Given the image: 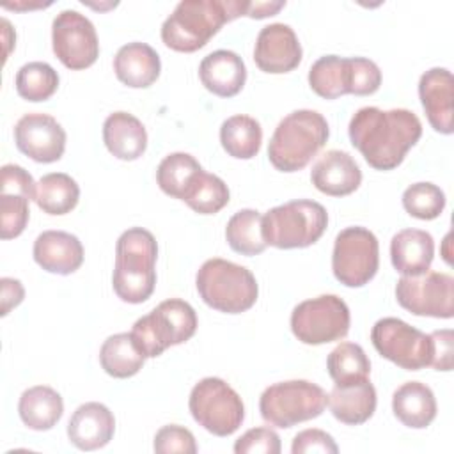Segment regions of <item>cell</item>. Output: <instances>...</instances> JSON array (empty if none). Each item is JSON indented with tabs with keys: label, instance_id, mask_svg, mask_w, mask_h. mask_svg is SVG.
<instances>
[{
	"label": "cell",
	"instance_id": "cell-29",
	"mask_svg": "<svg viewBox=\"0 0 454 454\" xmlns=\"http://www.w3.org/2000/svg\"><path fill=\"white\" fill-rule=\"evenodd\" d=\"M99 362L106 374L124 380L135 376L142 369L145 355L133 339L131 332L115 333L103 342L99 351Z\"/></svg>",
	"mask_w": 454,
	"mask_h": 454
},
{
	"label": "cell",
	"instance_id": "cell-11",
	"mask_svg": "<svg viewBox=\"0 0 454 454\" xmlns=\"http://www.w3.org/2000/svg\"><path fill=\"white\" fill-rule=\"evenodd\" d=\"M380 266V245L365 227H346L333 243L332 271L346 287H362L374 278Z\"/></svg>",
	"mask_w": 454,
	"mask_h": 454
},
{
	"label": "cell",
	"instance_id": "cell-13",
	"mask_svg": "<svg viewBox=\"0 0 454 454\" xmlns=\"http://www.w3.org/2000/svg\"><path fill=\"white\" fill-rule=\"evenodd\" d=\"M397 303L415 316L450 319L454 316V278L449 273L426 271L401 277L395 284Z\"/></svg>",
	"mask_w": 454,
	"mask_h": 454
},
{
	"label": "cell",
	"instance_id": "cell-10",
	"mask_svg": "<svg viewBox=\"0 0 454 454\" xmlns=\"http://www.w3.org/2000/svg\"><path fill=\"white\" fill-rule=\"evenodd\" d=\"M349 309L335 294H321L298 303L291 312L294 337L310 346L340 340L349 332Z\"/></svg>",
	"mask_w": 454,
	"mask_h": 454
},
{
	"label": "cell",
	"instance_id": "cell-43",
	"mask_svg": "<svg viewBox=\"0 0 454 454\" xmlns=\"http://www.w3.org/2000/svg\"><path fill=\"white\" fill-rule=\"evenodd\" d=\"M431 335L433 340V358L431 367L436 371H450L452 369V344H454V333L452 330H436Z\"/></svg>",
	"mask_w": 454,
	"mask_h": 454
},
{
	"label": "cell",
	"instance_id": "cell-19",
	"mask_svg": "<svg viewBox=\"0 0 454 454\" xmlns=\"http://www.w3.org/2000/svg\"><path fill=\"white\" fill-rule=\"evenodd\" d=\"M115 431L114 413L101 403H85L74 410L67 424V438L80 450L105 447Z\"/></svg>",
	"mask_w": 454,
	"mask_h": 454
},
{
	"label": "cell",
	"instance_id": "cell-35",
	"mask_svg": "<svg viewBox=\"0 0 454 454\" xmlns=\"http://www.w3.org/2000/svg\"><path fill=\"white\" fill-rule=\"evenodd\" d=\"M59 89V74L46 62L23 64L16 73V92L32 103L50 99Z\"/></svg>",
	"mask_w": 454,
	"mask_h": 454
},
{
	"label": "cell",
	"instance_id": "cell-33",
	"mask_svg": "<svg viewBox=\"0 0 454 454\" xmlns=\"http://www.w3.org/2000/svg\"><path fill=\"white\" fill-rule=\"evenodd\" d=\"M202 170L200 163L188 153H172L161 160L156 170V181L163 193L183 200L197 174Z\"/></svg>",
	"mask_w": 454,
	"mask_h": 454
},
{
	"label": "cell",
	"instance_id": "cell-34",
	"mask_svg": "<svg viewBox=\"0 0 454 454\" xmlns=\"http://www.w3.org/2000/svg\"><path fill=\"white\" fill-rule=\"evenodd\" d=\"M229 188L215 174L200 170L183 200L199 215H215L229 204Z\"/></svg>",
	"mask_w": 454,
	"mask_h": 454
},
{
	"label": "cell",
	"instance_id": "cell-23",
	"mask_svg": "<svg viewBox=\"0 0 454 454\" xmlns=\"http://www.w3.org/2000/svg\"><path fill=\"white\" fill-rule=\"evenodd\" d=\"M114 71L119 82L131 89L153 85L161 71L160 55L147 43H128L114 57Z\"/></svg>",
	"mask_w": 454,
	"mask_h": 454
},
{
	"label": "cell",
	"instance_id": "cell-38",
	"mask_svg": "<svg viewBox=\"0 0 454 454\" xmlns=\"http://www.w3.org/2000/svg\"><path fill=\"white\" fill-rule=\"evenodd\" d=\"M28 202L30 199L14 193L0 192V236L2 239L18 238L28 223Z\"/></svg>",
	"mask_w": 454,
	"mask_h": 454
},
{
	"label": "cell",
	"instance_id": "cell-26",
	"mask_svg": "<svg viewBox=\"0 0 454 454\" xmlns=\"http://www.w3.org/2000/svg\"><path fill=\"white\" fill-rule=\"evenodd\" d=\"M392 411L406 427L424 429L436 417L434 394L426 383L406 381L392 395Z\"/></svg>",
	"mask_w": 454,
	"mask_h": 454
},
{
	"label": "cell",
	"instance_id": "cell-22",
	"mask_svg": "<svg viewBox=\"0 0 454 454\" xmlns=\"http://www.w3.org/2000/svg\"><path fill=\"white\" fill-rule=\"evenodd\" d=\"M199 78L215 96L232 98L247 82V67L238 53L231 50H216L202 59Z\"/></svg>",
	"mask_w": 454,
	"mask_h": 454
},
{
	"label": "cell",
	"instance_id": "cell-31",
	"mask_svg": "<svg viewBox=\"0 0 454 454\" xmlns=\"http://www.w3.org/2000/svg\"><path fill=\"white\" fill-rule=\"evenodd\" d=\"M80 199V186L64 172H51L35 184V204L48 215H66L73 211Z\"/></svg>",
	"mask_w": 454,
	"mask_h": 454
},
{
	"label": "cell",
	"instance_id": "cell-2",
	"mask_svg": "<svg viewBox=\"0 0 454 454\" xmlns=\"http://www.w3.org/2000/svg\"><path fill=\"white\" fill-rule=\"evenodd\" d=\"M158 245L154 236L142 227L124 231L115 245V266L112 286L126 303L145 301L156 286Z\"/></svg>",
	"mask_w": 454,
	"mask_h": 454
},
{
	"label": "cell",
	"instance_id": "cell-30",
	"mask_svg": "<svg viewBox=\"0 0 454 454\" xmlns=\"http://www.w3.org/2000/svg\"><path fill=\"white\" fill-rule=\"evenodd\" d=\"M220 142L229 156L238 160H250L261 149V124L250 115H232L220 126Z\"/></svg>",
	"mask_w": 454,
	"mask_h": 454
},
{
	"label": "cell",
	"instance_id": "cell-21",
	"mask_svg": "<svg viewBox=\"0 0 454 454\" xmlns=\"http://www.w3.org/2000/svg\"><path fill=\"white\" fill-rule=\"evenodd\" d=\"M376 401V388L367 378L349 383H335L328 394V408L332 415L348 426L367 422L374 415Z\"/></svg>",
	"mask_w": 454,
	"mask_h": 454
},
{
	"label": "cell",
	"instance_id": "cell-41",
	"mask_svg": "<svg viewBox=\"0 0 454 454\" xmlns=\"http://www.w3.org/2000/svg\"><path fill=\"white\" fill-rule=\"evenodd\" d=\"M293 454H309V452H321V454H335L339 452V447L335 440L321 429H305L300 431L293 438L291 445Z\"/></svg>",
	"mask_w": 454,
	"mask_h": 454
},
{
	"label": "cell",
	"instance_id": "cell-9",
	"mask_svg": "<svg viewBox=\"0 0 454 454\" xmlns=\"http://www.w3.org/2000/svg\"><path fill=\"white\" fill-rule=\"evenodd\" d=\"M193 420L215 436H229L241 426L245 406L239 394L220 378H204L190 392Z\"/></svg>",
	"mask_w": 454,
	"mask_h": 454
},
{
	"label": "cell",
	"instance_id": "cell-6",
	"mask_svg": "<svg viewBox=\"0 0 454 454\" xmlns=\"http://www.w3.org/2000/svg\"><path fill=\"white\" fill-rule=\"evenodd\" d=\"M328 225L326 209L309 199L271 207L262 216V238L275 248H305L314 245Z\"/></svg>",
	"mask_w": 454,
	"mask_h": 454
},
{
	"label": "cell",
	"instance_id": "cell-42",
	"mask_svg": "<svg viewBox=\"0 0 454 454\" xmlns=\"http://www.w3.org/2000/svg\"><path fill=\"white\" fill-rule=\"evenodd\" d=\"M35 184L32 176L20 165L7 163L0 168V192H14L28 197L30 200L35 199Z\"/></svg>",
	"mask_w": 454,
	"mask_h": 454
},
{
	"label": "cell",
	"instance_id": "cell-44",
	"mask_svg": "<svg viewBox=\"0 0 454 454\" xmlns=\"http://www.w3.org/2000/svg\"><path fill=\"white\" fill-rule=\"evenodd\" d=\"M286 2H243L236 0V11L239 16H248L254 20H262L268 16H275L280 9H284Z\"/></svg>",
	"mask_w": 454,
	"mask_h": 454
},
{
	"label": "cell",
	"instance_id": "cell-18",
	"mask_svg": "<svg viewBox=\"0 0 454 454\" xmlns=\"http://www.w3.org/2000/svg\"><path fill=\"white\" fill-rule=\"evenodd\" d=\"M310 181L325 195L344 197L360 186L362 170L348 153L332 149L314 163Z\"/></svg>",
	"mask_w": 454,
	"mask_h": 454
},
{
	"label": "cell",
	"instance_id": "cell-1",
	"mask_svg": "<svg viewBox=\"0 0 454 454\" xmlns=\"http://www.w3.org/2000/svg\"><path fill=\"white\" fill-rule=\"evenodd\" d=\"M348 133L353 147L372 168L392 170L422 137V122L406 108L364 106L351 117Z\"/></svg>",
	"mask_w": 454,
	"mask_h": 454
},
{
	"label": "cell",
	"instance_id": "cell-15",
	"mask_svg": "<svg viewBox=\"0 0 454 454\" xmlns=\"http://www.w3.org/2000/svg\"><path fill=\"white\" fill-rule=\"evenodd\" d=\"M16 147L37 163L59 161L66 149V131L48 114H25L14 126Z\"/></svg>",
	"mask_w": 454,
	"mask_h": 454
},
{
	"label": "cell",
	"instance_id": "cell-4",
	"mask_svg": "<svg viewBox=\"0 0 454 454\" xmlns=\"http://www.w3.org/2000/svg\"><path fill=\"white\" fill-rule=\"evenodd\" d=\"M236 20L234 0H184L161 25V41L174 51L192 53L229 21Z\"/></svg>",
	"mask_w": 454,
	"mask_h": 454
},
{
	"label": "cell",
	"instance_id": "cell-12",
	"mask_svg": "<svg viewBox=\"0 0 454 454\" xmlns=\"http://www.w3.org/2000/svg\"><path fill=\"white\" fill-rule=\"evenodd\" d=\"M371 340L376 351L406 371H420L431 364V335L410 326L397 317H383L374 323Z\"/></svg>",
	"mask_w": 454,
	"mask_h": 454
},
{
	"label": "cell",
	"instance_id": "cell-36",
	"mask_svg": "<svg viewBox=\"0 0 454 454\" xmlns=\"http://www.w3.org/2000/svg\"><path fill=\"white\" fill-rule=\"evenodd\" d=\"M328 374L335 383H349L367 378L371 372V362L355 342H340L335 346L326 358Z\"/></svg>",
	"mask_w": 454,
	"mask_h": 454
},
{
	"label": "cell",
	"instance_id": "cell-28",
	"mask_svg": "<svg viewBox=\"0 0 454 454\" xmlns=\"http://www.w3.org/2000/svg\"><path fill=\"white\" fill-rule=\"evenodd\" d=\"M18 411L28 429L48 431L60 420L64 413V401L51 387L35 385L21 394Z\"/></svg>",
	"mask_w": 454,
	"mask_h": 454
},
{
	"label": "cell",
	"instance_id": "cell-27",
	"mask_svg": "<svg viewBox=\"0 0 454 454\" xmlns=\"http://www.w3.org/2000/svg\"><path fill=\"white\" fill-rule=\"evenodd\" d=\"M309 85L325 99L353 94V57L325 55L317 59L309 69Z\"/></svg>",
	"mask_w": 454,
	"mask_h": 454
},
{
	"label": "cell",
	"instance_id": "cell-37",
	"mask_svg": "<svg viewBox=\"0 0 454 454\" xmlns=\"http://www.w3.org/2000/svg\"><path fill=\"white\" fill-rule=\"evenodd\" d=\"M403 207L419 220H434L445 207V193L433 183H415L404 190Z\"/></svg>",
	"mask_w": 454,
	"mask_h": 454
},
{
	"label": "cell",
	"instance_id": "cell-8",
	"mask_svg": "<svg viewBox=\"0 0 454 454\" xmlns=\"http://www.w3.org/2000/svg\"><path fill=\"white\" fill-rule=\"evenodd\" d=\"M328 404L326 392L307 380H289L270 385L259 399L261 417L275 427H293L319 417Z\"/></svg>",
	"mask_w": 454,
	"mask_h": 454
},
{
	"label": "cell",
	"instance_id": "cell-17",
	"mask_svg": "<svg viewBox=\"0 0 454 454\" xmlns=\"http://www.w3.org/2000/svg\"><path fill=\"white\" fill-rule=\"evenodd\" d=\"M419 98L431 128L442 135H450L454 131V80L450 71L445 67L426 71L419 82Z\"/></svg>",
	"mask_w": 454,
	"mask_h": 454
},
{
	"label": "cell",
	"instance_id": "cell-40",
	"mask_svg": "<svg viewBox=\"0 0 454 454\" xmlns=\"http://www.w3.org/2000/svg\"><path fill=\"white\" fill-rule=\"evenodd\" d=\"M236 454H278L280 438L270 427H254L241 434L234 443Z\"/></svg>",
	"mask_w": 454,
	"mask_h": 454
},
{
	"label": "cell",
	"instance_id": "cell-14",
	"mask_svg": "<svg viewBox=\"0 0 454 454\" xmlns=\"http://www.w3.org/2000/svg\"><path fill=\"white\" fill-rule=\"evenodd\" d=\"M51 44L55 57L71 71L87 69L99 57V41L92 21L73 9L55 16Z\"/></svg>",
	"mask_w": 454,
	"mask_h": 454
},
{
	"label": "cell",
	"instance_id": "cell-45",
	"mask_svg": "<svg viewBox=\"0 0 454 454\" xmlns=\"http://www.w3.org/2000/svg\"><path fill=\"white\" fill-rule=\"evenodd\" d=\"M0 289H2V316H7L11 309L18 307L25 298V289L18 278L4 277L0 278Z\"/></svg>",
	"mask_w": 454,
	"mask_h": 454
},
{
	"label": "cell",
	"instance_id": "cell-3",
	"mask_svg": "<svg viewBox=\"0 0 454 454\" xmlns=\"http://www.w3.org/2000/svg\"><path fill=\"white\" fill-rule=\"evenodd\" d=\"M330 137L326 119L316 110H294L275 128L270 145V163L280 172H296L309 165Z\"/></svg>",
	"mask_w": 454,
	"mask_h": 454
},
{
	"label": "cell",
	"instance_id": "cell-20",
	"mask_svg": "<svg viewBox=\"0 0 454 454\" xmlns=\"http://www.w3.org/2000/svg\"><path fill=\"white\" fill-rule=\"evenodd\" d=\"M34 261L57 275L74 273L83 262L82 241L66 231H44L34 241Z\"/></svg>",
	"mask_w": 454,
	"mask_h": 454
},
{
	"label": "cell",
	"instance_id": "cell-32",
	"mask_svg": "<svg viewBox=\"0 0 454 454\" xmlns=\"http://www.w3.org/2000/svg\"><path fill=\"white\" fill-rule=\"evenodd\" d=\"M229 247L241 255H257L268 247L262 238V216L255 209H239L225 227Z\"/></svg>",
	"mask_w": 454,
	"mask_h": 454
},
{
	"label": "cell",
	"instance_id": "cell-39",
	"mask_svg": "<svg viewBox=\"0 0 454 454\" xmlns=\"http://www.w3.org/2000/svg\"><path fill=\"white\" fill-rule=\"evenodd\" d=\"M153 447L160 454H172V452L195 454L197 452V443L192 431L177 424L163 426L156 433Z\"/></svg>",
	"mask_w": 454,
	"mask_h": 454
},
{
	"label": "cell",
	"instance_id": "cell-7",
	"mask_svg": "<svg viewBox=\"0 0 454 454\" xmlns=\"http://www.w3.org/2000/svg\"><path fill=\"white\" fill-rule=\"evenodd\" d=\"M197 330L193 307L179 298H170L135 321L131 335L145 358L160 356L167 348L183 344Z\"/></svg>",
	"mask_w": 454,
	"mask_h": 454
},
{
	"label": "cell",
	"instance_id": "cell-24",
	"mask_svg": "<svg viewBox=\"0 0 454 454\" xmlns=\"http://www.w3.org/2000/svg\"><path fill=\"white\" fill-rule=\"evenodd\" d=\"M434 257L433 236L420 229H403L390 241V259L403 277L422 275Z\"/></svg>",
	"mask_w": 454,
	"mask_h": 454
},
{
	"label": "cell",
	"instance_id": "cell-25",
	"mask_svg": "<svg viewBox=\"0 0 454 454\" xmlns=\"http://www.w3.org/2000/svg\"><path fill=\"white\" fill-rule=\"evenodd\" d=\"M103 142L115 158L133 161L145 153L147 131L133 114L114 112L103 122Z\"/></svg>",
	"mask_w": 454,
	"mask_h": 454
},
{
	"label": "cell",
	"instance_id": "cell-16",
	"mask_svg": "<svg viewBox=\"0 0 454 454\" xmlns=\"http://www.w3.org/2000/svg\"><path fill=\"white\" fill-rule=\"evenodd\" d=\"M301 55L303 51L298 37L286 23H271L262 27L255 39L254 60L264 73H289L298 67Z\"/></svg>",
	"mask_w": 454,
	"mask_h": 454
},
{
	"label": "cell",
	"instance_id": "cell-5",
	"mask_svg": "<svg viewBox=\"0 0 454 454\" xmlns=\"http://www.w3.org/2000/svg\"><path fill=\"white\" fill-rule=\"evenodd\" d=\"M195 284L202 301L225 314H241L252 309L259 294L250 270L220 257L207 259L199 268Z\"/></svg>",
	"mask_w": 454,
	"mask_h": 454
}]
</instances>
